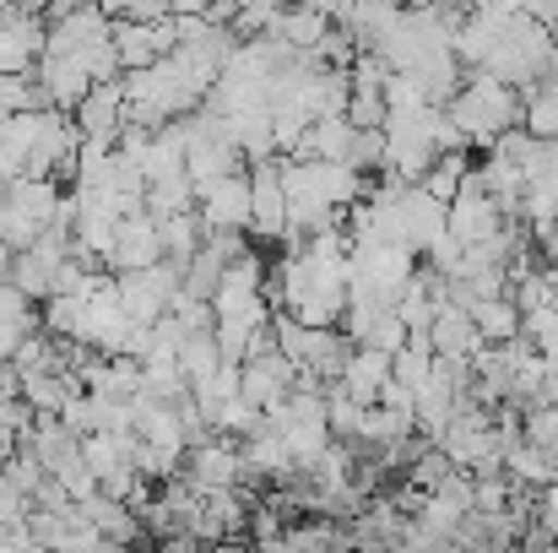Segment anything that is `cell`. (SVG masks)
<instances>
[{"label": "cell", "mask_w": 558, "mask_h": 553, "mask_svg": "<svg viewBox=\"0 0 558 553\" xmlns=\"http://www.w3.org/2000/svg\"><path fill=\"white\" fill-rule=\"evenodd\" d=\"M76 125H82V136L114 142V136H120V125H125V76L93 82V93L76 104Z\"/></svg>", "instance_id": "5b68a950"}, {"label": "cell", "mask_w": 558, "mask_h": 553, "mask_svg": "<svg viewBox=\"0 0 558 553\" xmlns=\"http://www.w3.org/2000/svg\"><path fill=\"white\" fill-rule=\"evenodd\" d=\"M515 115H521V109H515L510 87H505L494 71L477 76V82L456 98V109H450V120L461 125V136H499V131H510Z\"/></svg>", "instance_id": "6da1fadb"}, {"label": "cell", "mask_w": 558, "mask_h": 553, "mask_svg": "<svg viewBox=\"0 0 558 553\" xmlns=\"http://www.w3.org/2000/svg\"><path fill=\"white\" fill-rule=\"evenodd\" d=\"M250 206H255V190H250V175H239V169L201 190L206 228H250Z\"/></svg>", "instance_id": "277c9868"}, {"label": "cell", "mask_w": 558, "mask_h": 553, "mask_svg": "<svg viewBox=\"0 0 558 553\" xmlns=\"http://www.w3.org/2000/svg\"><path fill=\"white\" fill-rule=\"evenodd\" d=\"M250 190H255V206H250V228L266 233V239H282L288 233V180L271 158H260L250 169Z\"/></svg>", "instance_id": "3957f363"}, {"label": "cell", "mask_w": 558, "mask_h": 553, "mask_svg": "<svg viewBox=\"0 0 558 553\" xmlns=\"http://www.w3.org/2000/svg\"><path fill=\"white\" fill-rule=\"evenodd\" d=\"M526 131L532 136H558V82L554 87H537L526 98Z\"/></svg>", "instance_id": "52a82bcc"}, {"label": "cell", "mask_w": 558, "mask_h": 553, "mask_svg": "<svg viewBox=\"0 0 558 553\" xmlns=\"http://www.w3.org/2000/svg\"><path fill=\"white\" fill-rule=\"evenodd\" d=\"M163 223L142 206V212H125L120 217V239H114V255H109V272H136V266H153L163 261Z\"/></svg>", "instance_id": "7a4b0ae2"}, {"label": "cell", "mask_w": 558, "mask_h": 553, "mask_svg": "<svg viewBox=\"0 0 558 553\" xmlns=\"http://www.w3.org/2000/svg\"><path fill=\"white\" fill-rule=\"evenodd\" d=\"M461 180H466V158H461V153H450V158H439V169H423V180L417 184L450 206V201H456V190H461Z\"/></svg>", "instance_id": "8992f818"}]
</instances>
